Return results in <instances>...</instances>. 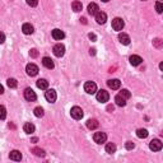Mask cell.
<instances>
[{
  "mask_svg": "<svg viewBox=\"0 0 163 163\" xmlns=\"http://www.w3.org/2000/svg\"><path fill=\"white\" fill-rule=\"evenodd\" d=\"M115 102H116V105H117L118 107H124V106H126V100H125L121 94H117V96L115 97Z\"/></svg>",
  "mask_w": 163,
  "mask_h": 163,
  "instance_id": "21",
  "label": "cell"
},
{
  "mask_svg": "<svg viewBox=\"0 0 163 163\" xmlns=\"http://www.w3.org/2000/svg\"><path fill=\"white\" fill-rule=\"evenodd\" d=\"M102 2H105V3H107V2H110V0H102Z\"/></svg>",
  "mask_w": 163,
  "mask_h": 163,
  "instance_id": "43",
  "label": "cell"
},
{
  "mask_svg": "<svg viewBox=\"0 0 163 163\" xmlns=\"http://www.w3.org/2000/svg\"><path fill=\"white\" fill-rule=\"evenodd\" d=\"M113 110V106H108V111H112Z\"/></svg>",
  "mask_w": 163,
  "mask_h": 163,
  "instance_id": "42",
  "label": "cell"
},
{
  "mask_svg": "<svg viewBox=\"0 0 163 163\" xmlns=\"http://www.w3.org/2000/svg\"><path fill=\"white\" fill-rule=\"evenodd\" d=\"M23 130H24V133H27V134L35 133V125L32 122H26L24 126H23Z\"/></svg>",
  "mask_w": 163,
  "mask_h": 163,
  "instance_id": "22",
  "label": "cell"
},
{
  "mask_svg": "<svg viewBox=\"0 0 163 163\" xmlns=\"http://www.w3.org/2000/svg\"><path fill=\"white\" fill-rule=\"evenodd\" d=\"M26 72H27V74H28L29 77H35V75L38 74V66L35 65V64H28L26 66Z\"/></svg>",
  "mask_w": 163,
  "mask_h": 163,
  "instance_id": "6",
  "label": "cell"
},
{
  "mask_svg": "<svg viewBox=\"0 0 163 163\" xmlns=\"http://www.w3.org/2000/svg\"><path fill=\"white\" fill-rule=\"evenodd\" d=\"M153 46L157 48H163V41L161 38H155L153 40Z\"/></svg>",
  "mask_w": 163,
  "mask_h": 163,
  "instance_id": "30",
  "label": "cell"
},
{
  "mask_svg": "<svg viewBox=\"0 0 163 163\" xmlns=\"http://www.w3.org/2000/svg\"><path fill=\"white\" fill-rule=\"evenodd\" d=\"M118 41H120L122 45H129L131 40H130L129 35H126V33H120V35H118Z\"/></svg>",
  "mask_w": 163,
  "mask_h": 163,
  "instance_id": "20",
  "label": "cell"
},
{
  "mask_svg": "<svg viewBox=\"0 0 163 163\" xmlns=\"http://www.w3.org/2000/svg\"><path fill=\"white\" fill-rule=\"evenodd\" d=\"M70 115H72V117L73 118H75V120H80L82 117H83V110H82L80 107H78V106H74L72 110H70Z\"/></svg>",
  "mask_w": 163,
  "mask_h": 163,
  "instance_id": "3",
  "label": "cell"
},
{
  "mask_svg": "<svg viewBox=\"0 0 163 163\" xmlns=\"http://www.w3.org/2000/svg\"><path fill=\"white\" fill-rule=\"evenodd\" d=\"M29 55L32 56V57H37L38 56V51L36 50V48H33V50H31V52H29Z\"/></svg>",
  "mask_w": 163,
  "mask_h": 163,
  "instance_id": "36",
  "label": "cell"
},
{
  "mask_svg": "<svg viewBox=\"0 0 163 163\" xmlns=\"http://www.w3.org/2000/svg\"><path fill=\"white\" fill-rule=\"evenodd\" d=\"M9 158L12 159V161H20L22 159V153L19 150H12L10 152V154H9Z\"/></svg>",
  "mask_w": 163,
  "mask_h": 163,
  "instance_id": "18",
  "label": "cell"
},
{
  "mask_svg": "<svg viewBox=\"0 0 163 163\" xmlns=\"http://www.w3.org/2000/svg\"><path fill=\"white\" fill-rule=\"evenodd\" d=\"M24 98H26L27 101H29V102H33V101H36L37 96H36V93L33 92V89L27 88V89L24 91Z\"/></svg>",
  "mask_w": 163,
  "mask_h": 163,
  "instance_id": "9",
  "label": "cell"
},
{
  "mask_svg": "<svg viewBox=\"0 0 163 163\" xmlns=\"http://www.w3.org/2000/svg\"><path fill=\"white\" fill-rule=\"evenodd\" d=\"M149 148H150V150H153V152H159L162 149V142L159 139H153L149 143Z\"/></svg>",
  "mask_w": 163,
  "mask_h": 163,
  "instance_id": "7",
  "label": "cell"
},
{
  "mask_svg": "<svg viewBox=\"0 0 163 163\" xmlns=\"http://www.w3.org/2000/svg\"><path fill=\"white\" fill-rule=\"evenodd\" d=\"M80 20H82V22H83V23H84V24L87 23V19H85V18H80Z\"/></svg>",
  "mask_w": 163,
  "mask_h": 163,
  "instance_id": "41",
  "label": "cell"
},
{
  "mask_svg": "<svg viewBox=\"0 0 163 163\" xmlns=\"http://www.w3.org/2000/svg\"><path fill=\"white\" fill-rule=\"evenodd\" d=\"M88 37H89V38H91L92 41H96V40H97V37H96V35H93V33H89V36H88Z\"/></svg>",
  "mask_w": 163,
  "mask_h": 163,
  "instance_id": "37",
  "label": "cell"
},
{
  "mask_svg": "<svg viewBox=\"0 0 163 163\" xmlns=\"http://www.w3.org/2000/svg\"><path fill=\"white\" fill-rule=\"evenodd\" d=\"M98 121L96 120V118H89L88 121H87V128H88L89 130H94V129H97L98 128Z\"/></svg>",
  "mask_w": 163,
  "mask_h": 163,
  "instance_id": "19",
  "label": "cell"
},
{
  "mask_svg": "<svg viewBox=\"0 0 163 163\" xmlns=\"http://www.w3.org/2000/svg\"><path fill=\"white\" fill-rule=\"evenodd\" d=\"M93 140H94V142H96L97 144L106 143V140H107V135H106V133H102V131L94 133V135H93Z\"/></svg>",
  "mask_w": 163,
  "mask_h": 163,
  "instance_id": "4",
  "label": "cell"
},
{
  "mask_svg": "<svg viewBox=\"0 0 163 163\" xmlns=\"http://www.w3.org/2000/svg\"><path fill=\"white\" fill-rule=\"evenodd\" d=\"M107 85L110 87L111 89H118L121 85V82L118 79H110V80H107Z\"/></svg>",
  "mask_w": 163,
  "mask_h": 163,
  "instance_id": "14",
  "label": "cell"
},
{
  "mask_svg": "<svg viewBox=\"0 0 163 163\" xmlns=\"http://www.w3.org/2000/svg\"><path fill=\"white\" fill-rule=\"evenodd\" d=\"M143 2H145V0H143Z\"/></svg>",
  "mask_w": 163,
  "mask_h": 163,
  "instance_id": "44",
  "label": "cell"
},
{
  "mask_svg": "<svg viewBox=\"0 0 163 163\" xmlns=\"http://www.w3.org/2000/svg\"><path fill=\"white\" fill-rule=\"evenodd\" d=\"M32 153H35L37 157H45V150L40 149V148H33L32 149Z\"/></svg>",
  "mask_w": 163,
  "mask_h": 163,
  "instance_id": "28",
  "label": "cell"
},
{
  "mask_svg": "<svg viewBox=\"0 0 163 163\" xmlns=\"http://www.w3.org/2000/svg\"><path fill=\"white\" fill-rule=\"evenodd\" d=\"M98 10H100V8H98V5H97L96 3H91L88 5V13L91 15H96L97 13H98Z\"/></svg>",
  "mask_w": 163,
  "mask_h": 163,
  "instance_id": "17",
  "label": "cell"
},
{
  "mask_svg": "<svg viewBox=\"0 0 163 163\" xmlns=\"http://www.w3.org/2000/svg\"><path fill=\"white\" fill-rule=\"evenodd\" d=\"M33 112H35V116L36 117H42L43 113H45V112H43V108L42 107H36Z\"/></svg>",
  "mask_w": 163,
  "mask_h": 163,
  "instance_id": "29",
  "label": "cell"
},
{
  "mask_svg": "<svg viewBox=\"0 0 163 163\" xmlns=\"http://www.w3.org/2000/svg\"><path fill=\"white\" fill-rule=\"evenodd\" d=\"M27 4H28L29 7H36V5L38 4V0H27Z\"/></svg>",
  "mask_w": 163,
  "mask_h": 163,
  "instance_id": "34",
  "label": "cell"
},
{
  "mask_svg": "<svg viewBox=\"0 0 163 163\" xmlns=\"http://www.w3.org/2000/svg\"><path fill=\"white\" fill-rule=\"evenodd\" d=\"M0 110H2V116H0V117H2V120H4L5 116H7V110H5V107H4V106L0 107Z\"/></svg>",
  "mask_w": 163,
  "mask_h": 163,
  "instance_id": "35",
  "label": "cell"
},
{
  "mask_svg": "<svg viewBox=\"0 0 163 163\" xmlns=\"http://www.w3.org/2000/svg\"><path fill=\"white\" fill-rule=\"evenodd\" d=\"M42 64H43V66L47 68V69H54V66H55V64H54L52 59L51 57H47V56H45V57L42 59Z\"/></svg>",
  "mask_w": 163,
  "mask_h": 163,
  "instance_id": "16",
  "label": "cell"
},
{
  "mask_svg": "<svg viewBox=\"0 0 163 163\" xmlns=\"http://www.w3.org/2000/svg\"><path fill=\"white\" fill-rule=\"evenodd\" d=\"M159 69H161V70H162V72H163V61H162V63L159 64Z\"/></svg>",
  "mask_w": 163,
  "mask_h": 163,
  "instance_id": "40",
  "label": "cell"
},
{
  "mask_svg": "<svg viewBox=\"0 0 163 163\" xmlns=\"http://www.w3.org/2000/svg\"><path fill=\"white\" fill-rule=\"evenodd\" d=\"M155 12H157V13H159V14L163 13V2L155 3Z\"/></svg>",
  "mask_w": 163,
  "mask_h": 163,
  "instance_id": "31",
  "label": "cell"
},
{
  "mask_svg": "<svg viewBox=\"0 0 163 163\" xmlns=\"http://www.w3.org/2000/svg\"><path fill=\"white\" fill-rule=\"evenodd\" d=\"M106 152L108 154H113L116 152V145L113 143H107L106 144Z\"/></svg>",
  "mask_w": 163,
  "mask_h": 163,
  "instance_id": "26",
  "label": "cell"
},
{
  "mask_svg": "<svg viewBox=\"0 0 163 163\" xmlns=\"http://www.w3.org/2000/svg\"><path fill=\"white\" fill-rule=\"evenodd\" d=\"M65 37V33L61 31V29H59V28H55L52 31V38L54 40H56V41H60V40H63Z\"/></svg>",
  "mask_w": 163,
  "mask_h": 163,
  "instance_id": "13",
  "label": "cell"
},
{
  "mask_svg": "<svg viewBox=\"0 0 163 163\" xmlns=\"http://www.w3.org/2000/svg\"><path fill=\"white\" fill-rule=\"evenodd\" d=\"M36 84L40 89H47L48 88V82L46 79H38L36 82Z\"/></svg>",
  "mask_w": 163,
  "mask_h": 163,
  "instance_id": "23",
  "label": "cell"
},
{
  "mask_svg": "<svg viewBox=\"0 0 163 163\" xmlns=\"http://www.w3.org/2000/svg\"><path fill=\"white\" fill-rule=\"evenodd\" d=\"M56 92L54 89H47L46 93H45V98L48 101V102H55L56 101Z\"/></svg>",
  "mask_w": 163,
  "mask_h": 163,
  "instance_id": "10",
  "label": "cell"
},
{
  "mask_svg": "<svg viewBox=\"0 0 163 163\" xmlns=\"http://www.w3.org/2000/svg\"><path fill=\"white\" fill-rule=\"evenodd\" d=\"M148 130L146 129H138L137 130V137L140 138V139H145L146 137H148Z\"/></svg>",
  "mask_w": 163,
  "mask_h": 163,
  "instance_id": "24",
  "label": "cell"
},
{
  "mask_svg": "<svg viewBox=\"0 0 163 163\" xmlns=\"http://www.w3.org/2000/svg\"><path fill=\"white\" fill-rule=\"evenodd\" d=\"M96 20L98 24H105L107 20V14L105 12H98L96 14Z\"/></svg>",
  "mask_w": 163,
  "mask_h": 163,
  "instance_id": "12",
  "label": "cell"
},
{
  "mask_svg": "<svg viewBox=\"0 0 163 163\" xmlns=\"http://www.w3.org/2000/svg\"><path fill=\"white\" fill-rule=\"evenodd\" d=\"M72 8H73V10L74 12H82V9H83V5H82V3L80 2H78V0H75V2H73L72 3Z\"/></svg>",
  "mask_w": 163,
  "mask_h": 163,
  "instance_id": "25",
  "label": "cell"
},
{
  "mask_svg": "<svg viewBox=\"0 0 163 163\" xmlns=\"http://www.w3.org/2000/svg\"><path fill=\"white\" fill-rule=\"evenodd\" d=\"M120 94H121V96L124 97L125 100H129L130 97H131V93H130V92H129L128 89H122V91L120 92Z\"/></svg>",
  "mask_w": 163,
  "mask_h": 163,
  "instance_id": "32",
  "label": "cell"
},
{
  "mask_svg": "<svg viewBox=\"0 0 163 163\" xmlns=\"http://www.w3.org/2000/svg\"><path fill=\"white\" fill-rule=\"evenodd\" d=\"M129 61H130V64H131L133 66H138V65H140L143 63V59L139 55H131L129 57Z\"/></svg>",
  "mask_w": 163,
  "mask_h": 163,
  "instance_id": "11",
  "label": "cell"
},
{
  "mask_svg": "<svg viewBox=\"0 0 163 163\" xmlns=\"http://www.w3.org/2000/svg\"><path fill=\"white\" fill-rule=\"evenodd\" d=\"M96 97H97V101L101 102V103H106L108 100H110V94H108V92L105 91V89H101V91L97 92Z\"/></svg>",
  "mask_w": 163,
  "mask_h": 163,
  "instance_id": "1",
  "label": "cell"
},
{
  "mask_svg": "<svg viewBox=\"0 0 163 163\" xmlns=\"http://www.w3.org/2000/svg\"><path fill=\"white\" fill-rule=\"evenodd\" d=\"M7 84H8L9 88H17V85H18L17 80H15L14 78H9V79L7 80Z\"/></svg>",
  "mask_w": 163,
  "mask_h": 163,
  "instance_id": "27",
  "label": "cell"
},
{
  "mask_svg": "<svg viewBox=\"0 0 163 163\" xmlns=\"http://www.w3.org/2000/svg\"><path fill=\"white\" fill-rule=\"evenodd\" d=\"M124 26H125V23H124V20L121 18L117 17L115 19H112V28L115 31H121L124 28Z\"/></svg>",
  "mask_w": 163,
  "mask_h": 163,
  "instance_id": "8",
  "label": "cell"
},
{
  "mask_svg": "<svg viewBox=\"0 0 163 163\" xmlns=\"http://www.w3.org/2000/svg\"><path fill=\"white\" fill-rule=\"evenodd\" d=\"M89 54H91V55H96V50H94V48H91Z\"/></svg>",
  "mask_w": 163,
  "mask_h": 163,
  "instance_id": "38",
  "label": "cell"
},
{
  "mask_svg": "<svg viewBox=\"0 0 163 163\" xmlns=\"http://www.w3.org/2000/svg\"><path fill=\"white\" fill-rule=\"evenodd\" d=\"M84 91L88 94H94V93H97V84L94 83V82H85Z\"/></svg>",
  "mask_w": 163,
  "mask_h": 163,
  "instance_id": "2",
  "label": "cell"
},
{
  "mask_svg": "<svg viewBox=\"0 0 163 163\" xmlns=\"http://www.w3.org/2000/svg\"><path fill=\"white\" fill-rule=\"evenodd\" d=\"M125 146H126V149H128V150H131V149H134V148H135V144H134L133 142H126Z\"/></svg>",
  "mask_w": 163,
  "mask_h": 163,
  "instance_id": "33",
  "label": "cell"
},
{
  "mask_svg": "<svg viewBox=\"0 0 163 163\" xmlns=\"http://www.w3.org/2000/svg\"><path fill=\"white\" fill-rule=\"evenodd\" d=\"M52 51H54V55H55V56L61 57V56H64V54H65V46L63 45V43H57V45L54 46Z\"/></svg>",
  "mask_w": 163,
  "mask_h": 163,
  "instance_id": "5",
  "label": "cell"
},
{
  "mask_svg": "<svg viewBox=\"0 0 163 163\" xmlns=\"http://www.w3.org/2000/svg\"><path fill=\"white\" fill-rule=\"evenodd\" d=\"M22 31H23L24 35H32L35 32V28L31 23H24L23 27H22Z\"/></svg>",
  "mask_w": 163,
  "mask_h": 163,
  "instance_id": "15",
  "label": "cell"
},
{
  "mask_svg": "<svg viewBox=\"0 0 163 163\" xmlns=\"http://www.w3.org/2000/svg\"><path fill=\"white\" fill-rule=\"evenodd\" d=\"M4 41H5V35H4V33H2V41H0V42L3 43Z\"/></svg>",
  "mask_w": 163,
  "mask_h": 163,
  "instance_id": "39",
  "label": "cell"
}]
</instances>
